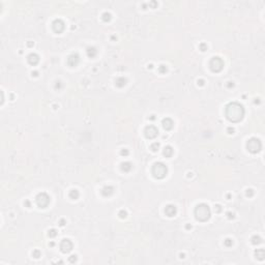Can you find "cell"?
<instances>
[{
	"label": "cell",
	"mask_w": 265,
	"mask_h": 265,
	"mask_svg": "<svg viewBox=\"0 0 265 265\" xmlns=\"http://www.w3.org/2000/svg\"><path fill=\"white\" fill-rule=\"evenodd\" d=\"M155 168L158 170V174L156 175V177H164L165 176V174H166V172H167V169H166V167H165L164 165L156 164Z\"/></svg>",
	"instance_id": "1"
}]
</instances>
